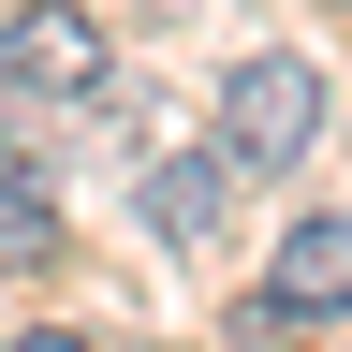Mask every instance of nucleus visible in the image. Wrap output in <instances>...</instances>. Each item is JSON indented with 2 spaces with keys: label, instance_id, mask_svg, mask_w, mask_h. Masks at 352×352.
<instances>
[{
  "label": "nucleus",
  "instance_id": "nucleus-4",
  "mask_svg": "<svg viewBox=\"0 0 352 352\" xmlns=\"http://www.w3.org/2000/svg\"><path fill=\"white\" fill-rule=\"evenodd\" d=\"M220 191H235V162L206 147V162H147V191H132V206H147L162 250H206V235H220Z\"/></svg>",
  "mask_w": 352,
  "mask_h": 352
},
{
  "label": "nucleus",
  "instance_id": "nucleus-5",
  "mask_svg": "<svg viewBox=\"0 0 352 352\" xmlns=\"http://www.w3.org/2000/svg\"><path fill=\"white\" fill-rule=\"evenodd\" d=\"M59 264V220H44V176L0 162V279H44Z\"/></svg>",
  "mask_w": 352,
  "mask_h": 352
},
{
  "label": "nucleus",
  "instance_id": "nucleus-3",
  "mask_svg": "<svg viewBox=\"0 0 352 352\" xmlns=\"http://www.w3.org/2000/svg\"><path fill=\"white\" fill-rule=\"evenodd\" d=\"M264 308H279V323H338L352 308V220H294L279 264H264Z\"/></svg>",
  "mask_w": 352,
  "mask_h": 352
},
{
  "label": "nucleus",
  "instance_id": "nucleus-1",
  "mask_svg": "<svg viewBox=\"0 0 352 352\" xmlns=\"http://www.w3.org/2000/svg\"><path fill=\"white\" fill-rule=\"evenodd\" d=\"M308 132H323V74L308 59H235V88H220V162L235 176H294Z\"/></svg>",
  "mask_w": 352,
  "mask_h": 352
},
{
  "label": "nucleus",
  "instance_id": "nucleus-2",
  "mask_svg": "<svg viewBox=\"0 0 352 352\" xmlns=\"http://www.w3.org/2000/svg\"><path fill=\"white\" fill-rule=\"evenodd\" d=\"M0 88H15V103H88V88H103V30H88L74 0L0 15Z\"/></svg>",
  "mask_w": 352,
  "mask_h": 352
}]
</instances>
